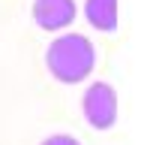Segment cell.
Segmentation results:
<instances>
[{
  "label": "cell",
  "mask_w": 150,
  "mask_h": 145,
  "mask_svg": "<svg viewBox=\"0 0 150 145\" xmlns=\"http://www.w3.org/2000/svg\"><path fill=\"white\" fill-rule=\"evenodd\" d=\"M84 118L93 130H111L117 121V94L108 82H93L90 88L84 91Z\"/></svg>",
  "instance_id": "7a4b0ae2"
},
{
  "label": "cell",
  "mask_w": 150,
  "mask_h": 145,
  "mask_svg": "<svg viewBox=\"0 0 150 145\" xmlns=\"http://www.w3.org/2000/svg\"><path fill=\"white\" fill-rule=\"evenodd\" d=\"M84 15L90 21V27L111 33L117 27V0H87L84 3Z\"/></svg>",
  "instance_id": "277c9868"
},
{
  "label": "cell",
  "mask_w": 150,
  "mask_h": 145,
  "mask_svg": "<svg viewBox=\"0 0 150 145\" xmlns=\"http://www.w3.org/2000/svg\"><path fill=\"white\" fill-rule=\"evenodd\" d=\"M42 145H81L75 136H66V133H54V136L42 139Z\"/></svg>",
  "instance_id": "5b68a950"
},
{
  "label": "cell",
  "mask_w": 150,
  "mask_h": 145,
  "mask_svg": "<svg viewBox=\"0 0 150 145\" xmlns=\"http://www.w3.org/2000/svg\"><path fill=\"white\" fill-rule=\"evenodd\" d=\"M45 64L48 72L63 82V85H78L93 72L96 67V48L93 42L81 33H63L48 45V55H45Z\"/></svg>",
  "instance_id": "6da1fadb"
},
{
  "label": "cell",
  "mask_w": 150,
  "mask_h": 145,
  "mask_svg": "<svg viewBox=\"0 0 150 145\" xmlns=\"http://www.w3.org/2000/svg\"><path fill=\"white\" fill-rule=\"evenodd\" d=\"M75 0H36L33 3V21L42 30H63L75 21Z\"/></svg>",
  "instance_id": "3957f363"
}]
</instances>
